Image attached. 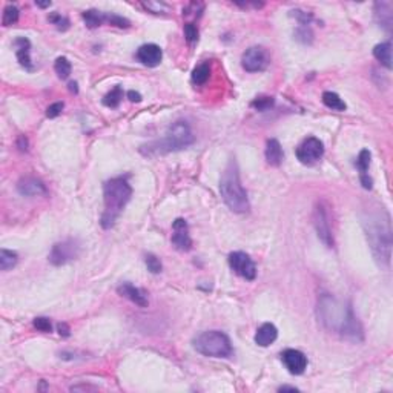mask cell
<instances>
[{
	"instance_id": "1",
	"label": "cell",
	"mask_w": 393,
	"mask_h": 393,
	"mask_svg": "<svg viewBox=\"0 0 393 393\" xmlns=\"http://www.w3.org/2000/svg\"><path fill=\"white\" fill-rule=\"evenodd\" d=\"M318 319L324 329L338 333L343 338L361 343L364 335L358 318L355 316L350 304H343L329 294H323L318 298Z\"/></svg>"
},
{
	"instance_id": "2",
	"label": "cell",
	"mask_w": 393,
	"mask_h": 393,
	"mask_svg": "<svg viewBox=\"0 0 393 393\" xmlns=\"http://www.w3.org/2000/svg\"><path fill=\"white\" fill-rule=\"evenodd\" d=\"M369 244L372 252L379 264H390V252H391V229L390 218L387 213L381 212L379 215H369L367 220L363 221Z\"/></svg>"
},
{
	"instance_id": "3",
	"label": "cell",
	"mask_w": 393,
	"mask_h": 393,
	"mask_svg": "<svg viewBox=\"0 0 393 393\" xmlns=\"http://www.w3.org/2000/svg\"><path fill=\"white\" fill-rule=\"evenodd\" d=\"M132 189L126 178L117 177L104 183L103 197H104V212L101 215V226L109 229L114 226L116 220L131 200Z\"/></svg>"
},
{
	"instance_id": "4",
	"label": "cell",
	"mask_w": 393,
	"mask_h": 393,
	"mask_svg": "<svg viewBox=\"0 0 393 393\" xmlns=\"http://www.w3.org/2000/svg\"><path fill=\"white\" fill-rule=\"evenodd\" d=\"M220 192L224 200V203L228 204V207L237 213H244L249 210V198L247 194L240 182V174H238V166L232 160L228 167L224 169L221 182H220Z\"/></svg>"
},
{
	"instance_id": "5",
	"label": "cell",
	"mask_w": 393,
	"mask_h": 393,
	"mask_svg": "<svg viewBox=\"0 0 393 393\" xmlns=\"http://www.w3.org/2000/svg\"><path fill=\"white\" fill-rule=\"evenodd\" d=\"M194 141H195V137L191 131V126L186 122L180 120V122H175L169 129H167L166 135L161 140H158L149 146H145V148H148L146 154H166V152H175V151L186 149Z\"/></svg>"
},
{
	"instance_id": "6",
	"label": "cell",
	"mask_w": 393,
	"mask_h": 393,
	"mask_svg": "<svg viewBox=\"0 0 393 393\" xmlns=\"http://www.w3.org/2000/svg\"><path fill=\"white\" fill-rule=\"evenodd\" d=\"M192 344L198 353L210 358H228L234 352L229 336L220 330L201 332L194 338Z\"/></svg>"
},
{
	"instance_id": "7",
	"label": "cell",
	"mask_w": 393,
	"mask_h": 393,
	"mask_svg": "<svg viewBox=\"0 0 393 393\" xmlns=\"http://www.w3.org/2000/svg\"><path fill=\"white\" fill-rule=\"evenodd\" d=\"M270 63V55L263 46H251L244 51L241 57V66L247 73H260L264 71Z\"/></svg>"
},
{
	"instance_id": "8",
	"label": "cell",
	"mask_w": 393,
	"mask_h": 393,
	"mask_svg": "<svg viewBox=\"0 0 393 393\" xmlns=\"http://www.w3.org/2000/svg\"><path fill=\"white\" fill-rule=\"evenodd\" d=\"M79 254H80L79 243L76 240H65L52 246L49 252V263L54 266H62L71 260H76Z\"/></svg>"
},
{
	"instance_id": "9",
	"label": "cell",
	"mask_w": 393,
	"mask_h": 393,
	"mask_svg": "<svg viewBox=\"0 0 393 393\" xmlns=\"http://www.w3.org/2000/svg\"><path fill=\"white\" fill-rule=\"evenodd\" d=\"M324 155V145L316 137L306 138L298 148H297V158L303 164H315L321 157Z\"/></svg>"
},
{
	"instance_id": "10",
	"label": "cell",
	"mask_w": 393,
	"mask_h": 393,
	"mask_svg": "<svg viewBox=\"0 0 393 393\" xmlns=\"http://www.w3.org/2000/svg\"><path fill=\"white\" fill-rule=\"evenodd\" d=\"M313 226L316 229V234L319 240L327 246L333 247V234L330 229V221H329V213L324 204L318 203L313 209Z\"/></svg>"
},
{
	"instance_id": "11",
	"label": "cell",
	"mask_w": 393,
	"mask_h": 393,
	"mask_svg": "<svg viewBox=\"0 0 393 393\" xmlns=\"http://www.w3.org/2000/svg\"><path fill=\"white\" fill-rule=\"evenodd\" d=\"M229 266L231 269L247 281H254L257 278V267L252 258L244 252H232L229 255Z\"/></svg>"
},
{
	"instance_id": "12",
	"label": "cell",
	"mask_w": 393,
	"mask_h": 393,
	"mask_svg": "<svg viewBox=\"0 0 393 393\" xmlns=\"http://www.w3.org/2000/svg\"><path fill=\"white\" fill-rule=\"evenodd\" d=\"M172 244L177 251L182 252H188L192 247V240L189 235V228H188V223L183 218H177L172 224Z\"/></svg>"
},
{
	"instance_id": "13",
	"label": "cell",
	"mask_w": 393,
	"mask_h": 393,
	"mask_svg": "<svg viewBox=\"0 0 393 393\" xmlns=\"http://www.w3.org/2000/svg\"><path fill=\"white\" fill-rule=\"evenodd\" d=\"M281 360L286 366V369L292 375H301L307 369V356L297 350V349H288L281 353Z\"/></svg>"
},
{
	"instance_id": "14",
	"label": "cell",
	"mask_w": 393,
	"mask_h": 393,
	"mask_svg": "<svg viewBox=\"0 0 393 393\" xmlns=\"http://www.w3.org/2000/svg\"><path fill=\"white\" fill-rule=\"evenodd\" d=\"M137 59L138 62H141L145 66L154 68L158 66L161 59H163V51L158 45L155 43H148L143 45L137 49Z\"/></svg>"
},
{
	"instance_id": "15",
	"label": "cell",
	"mask_w": 393,
	"mask_h": 393,
	"mask_svg": "<svg viewBox=\"0 0 393 393\" xmlns=\"http://www.w3.org/2000/svg\"><path fill=\"white\" fill-rule=\"evenodd\" d=\"M17 191L25 197H39L46 194V188L43 182L34 178V177H25L17 183Z\"/></svg>"
},
{
	"instance_id": "16",
	"label": "cell",
	"mask_w": 393,
	"mask_h": 393,
	"mask_svg": "<svg viewBox=\"0 0 393 393\" xmlns=\"http://www.w3.org/2000/svg\"><path fill=\"white\" fill-rule=\"evenodd\" d=\"M117 291H119V294H120L122 297L128 298L129 301H132L134 304H137V306H140V307H146L148 303H149L146 292L141 291V289H138V288H135V286L131 284V283H123L122 286H119Z\"/></svg>"
},
{
	"instance_id": "17",
	"label": "cell",
	"mask_w": 393,
	"mask_h": 393,
	"mask_svg": "<svg viewBox=\"0 0 393 393\" xmlns=\"http://www.w3.org/2000/svg\"><path fill=\"white\" fill-rule=\"evenodd\" d=\"M278 338V329L272 323H264L255 333V343L261 347H267Z\"/></svg>"
},
{
	"instance_id": "18",
	"label": "cell",
	"mask_w": 393,
	"mask_h": 393,
	"mask_svg": "<svg viewBox=\"0 0 393 393\" xmlns=\"http://www.w3.org/2000/svg\"><path fill=\"white\" fill-rule=\"evenodd\" d=\"M283 158H284V154H283L281 145H279L278 140L270 138L266 145V160H267V163L272 164V166H279L283 161Z\"/></svg>"
},
{
	"instance_id": "19",
	"label": "cell",
	"mask_w": 393,
	"mask_h": 393,
	"mask_svg": "<svg viewBox=\"0 0 393 393\" xmlns=\"http://www.w3.org/2000/svg\"><path fill=\"white\" fill-rule=\"evenodd\" d=\"M14 46L17 48V59H19L20 65L28 69H32V63H31V57H29V48H31L29 40L25 37H20L14 42Z\"/></svg>"
},
{
	"instance_id": "20",
	"label": "cell",
	"mask_w": 393,
	"mask_h": 393,
	"mask_svg": "<svg viewBox=\"0 0 393 393\" xmlns=\"http://www.w3.org/2000/svg\"><path fill=\"white\" fill-rule=\"evenodd\" d=\"M375 16H376V20L378 23L385 28V29H390L391 28V7L390 4L387 2H378L375 5Z\"/></svg>"
},
{
	"instance_id": "21",
	"label": "cell",
	"mask_w": 393,
	"mask_h": 393,
	"mask_svg": "<svg viewBox=\"0 0 393 393\" xmlns=\"http://www.w3.org/2000/svg\"><path fill=\"white\" fill-rule=\"evenodd\" d=\"M373 55L378 62H381L387 69H391V45L390 42H384L375 46Z\"/></svg>"
},
{
	"instance_id": "22",
	"label": "cell",
	"mask_w": 393,
	"mask_h": 393,
	"mask_svg": "<svg viewBox=\"0 0 393 393\" xmlns=\"http://www.w3.org/2000/svg\"><path fill=\"white\" fill-rule=\"evenodd\" d=\"M323 103L329 109H333V111H346V108H347L344 100L336 92H332V91H327L323 94Z\"/></svg>"
},
{
	"instance_id": "23",
	"label": "cell",
	"mask_w": 393,
	"mask_h": 393,
	"mask_svg": "<svg viewBox=\"0 0 393 393\" xmlns=\"http://www.w3.org/2000/svg\"><path fill=\"white\" fill-rule=\"evenodd\" d=\"M19 255L17 252L8 251V249H2L0 251V269L2 270H10L17 264Z\"/></svg>"
},
{
	"instance_id": "24",
	"label": "cell",
	"mask_w": 393,
	"mask_h": 393,
	"mask_svg": "<svg viewBox=\"0 0 393 393\" xmlns=\"http://www.w3.org/2000/svg\"><path fill=\"white\" fill-rule=\"evenodd\" d=\"M82 17H83V20H85V23H86L88 28H97V26H100V25L106 20V16L101 14L100 11H95V10L85 11V13L82 14Z\"/></svg>"
},
{
	"instance_id": "25",
	"label": "cell",
	"mask_w": 393,
	"mask_h": 393,
	"mask_svg": "<svg viewBox=\"0 0 393 393\" xmlns=\"http://www.w3.org/2000/svg\"><path fill=\"white\" fill-rule=\"evenodd\" d=\"M122 98H123V89L120 86H116L111 92H108L103 97V104L108 108H117L120 104Z\"/></svg>"
},
{
	"instance_id": "26",
	"label": "cell",
	"mask_w": 393,
	"mask_h": 393,
	"mask_svg": "<svg viewBox=\"0 0 393 393\" xmlns=\"http://www.w3.org/2000/svg\"><path fill=\"white\" fill-rule=\"evenodd\" d=\"M209 76H210V68L207 63H201L198 65L194 73H192V82L195 85H204L207 80H209Z\"/></svg>"
},
{
	"instance_id": "27",
	"label": "cell",
	"mask_w": 393,
	"mask_h": 393,
	"mask_svg": "<svg viewBox=\"0 0 393 393\" xmlns=\"http://www.w3.org/2000/svg\"><path fill=\"white\" fill-rule=\"evenodd\" d=\"M54 69L60 79H68L69 74H71V63L66 57H59L57 60H55Z\"/></svg>"
},
{
	"instance_id": "28",
	"label": "cell",
	"mask_w": 393,
	"mask_h": 393,
	"mask_svg": "<svg viewBox=\"0 0 393 393\" xmlns=\"http://www.w3.org/2000/svg\"><path fill=\"white\" fill-rule=\"evenodd\" d=\"M370 152L367 151V149H363L361 152H360V155H358V160H356V167L360 169V172H361V177H364V175H369L367 174V171H369V166H370Z\"/></svg>"
},
{
	"instance_id": "29",
	"label": "cell",
	"mask_w": 393,
	"mask_h": 393,
	"mask_svg": "<svg viewBox=\"0 0 393 393\" xmlns=\"http://www.w3.org/2000/svg\"><path fill=\"white\" fill-rule=\"evenodd\" d=\"M17 20H19V10H17V7H14V5H8V7L4 10V17H2V23H4V26L14 25Z\"/></svg>"
},
{
	"instance_id": "30",
	"label": "cell",
	"mask_w": 393,
	"mask_h": 393,
	"mask_svg": "<svg viewBox=\"0 0 393 393\" xmlns=\"http://www.w3.org/2000/svg\"><path fill=\"white\" fill-rule=\"evenodd\" d=\"M145 263H146V266H148V270L152 272V273H160L161 269H163L161 261H160L155 255H152V254H148V255H146Z\"/></svg>"
},
{
	"instance_id": "31",
	"label": "cell",
	"mask_w": 393,
	"mask_h": 393,
	"mask_svg": "<svg viewBox=\"0 0 393 393\" xmlns=\"http://www.w3.org/2000/svg\"><path fill=\"white\" fill-rule=\"evenodd\" d=\"M48 19H49V22H51L52 25H55V26H57L59 29H62V31H65V29L69 28V20H68L66 17H63L62 14H59V13L51 14Z\"/></svg>"
},
{
	"instance_id": "32",
	"label": "cell",
	"mask_w": 393,
	"mask_h": 393,
	"mask_svg": "<svg viewBox=\"0 0 393 393\" xmlns=\"http://www.w3.org/2000/svg\"><path fill=\"white\" fill-rule=\"evenodd\" d=\"M252 106L257 111H267L269 108L273 106V98L272 97H258L252 101Z\"/></svg>"
},
{
	"instance_id": "33",
	"label": "cell",
	"mask_w": 393,
	"mask_h": 393,
	"mask_svg": "<svg viewBox=\"0 0 393 393\" xmlns=\"http://www.w3.org/2000/svg\"><path fill=\"white\" fill-rule=\"evenodd\" d=\"M185 37L189 43H194L198 40V29L194 23H186L185 25Z\"/></svg>"
},
{
	"instance_id": "34",
	"label": "cell",
	"mask_w": 393,
	"mask_h": 393,
	"mask_svg": "<svg viewBox=\"0 0 393 393\" xmlns=\"http://www.w3.org/2000/svg\"><path fill=\"white\" fill-rule=\"evenodd\" d=\"M63 106H65V104H63L62 101L52 103V104L48 106V109H46V117H48V119H54V117L60 116L62 111H63Z\"/></svg>"
},
{
	"instance_id": "35",
	"label": "cell",
	"mask_w": 393,
	"mask_h": 393,
	"mask_svg": "<svg viewBox=\"0 0 393 393\" xmlns=\"http://www.w3.org/2000/svg\"><path fill=\"white\" fill-rule=\"evenodd\" d=\"M106 22H109L111 25L114 26H119V28H129V20L120 17V16H116V14H111V16H106Z\"/></svg>"
},
{
	"instance_id": "36",
	"label": "cell",
	"mask_w": 393,
	"mask_h": 393,
	"mask_svg": "<svg viewBox=\"0 0 393 393\" xmlns=\"http://www.w3.org/2000/svg\"><path fill=\"white\" fill-rule=\"evenodd\" d=\"M34 327H35V329H39L40 332H45V333H48V332H51V330H52L51 321H49L48 318H43V316H40V318H35V319H34Z\"/></svg>"
},
{
	"instance_id": "37",
	"label": "cell",
	"mask_w": 393,
	"mask_h": 393,
	"mask_svg": "<svg viewBox=\"0 0 393 393\" xmlns=\"http://www.w3.org/2000/svg\"><path fill=\"white\" fill-rule=\"evenodd\" d=\"M294 13V16L298 19V22L301 23V25H309L310 22H312V14H309V13H304V11H292Z\"/></svg>"
},
{
	"instance_id": "38",
	"label": "cell",
	"mask_w": 393,
	"mask_h": 393,
	"mask_svg": "<svg viewBox=\"0 0 393 393\" xmlns=\"http://www.w3.org/2000/svg\"><path fill=\"white\" fill-rule=\"evenodd\" d=\"M295 37H297V40H300V42H303V43H309L306 37H309V40H312V32H310V29H307V28H300V29L295 32Z\"/></svg>"
},
{
	"instance_id": "39",
	"label": "cell",
	"mask_w": 393,
	"mask_h": 393,
	"mask_svg": "<svg viewBox=\"0 0 393 393\" xmlns=\"http://www.w3.org/2000/svg\"><path fill=\"white\" fill-rule=\"evenodd\" d=\"M143 7L145 8H148V10H152L154 13H160L163 8H166L163 4H154V2H148V4H143Z\"/></svg>"
},
{
	"instance_id": "40",
	"label": "cell",
	"mask_w": 393,
	"mask_h": 393,
	"mask_svg": "<svg viewBox=\"0 0 393 393\" xmlns=\"http://www.w3.org/2000/svg\"><path fill=\"white\" fill-rule=\"evenodd\" d=\"M128 97H129L131 101H137V103L141 101V95H140L138 92H135V91H129V92H128Z\"/></svg>"
},
{
	"instance_id": "41",
	"label": "cell",
	"mask_w": 393,
	"mask_h": 393,
	"mask_svg": "<svg viewBox=\"0 0 393 393\" xmlns=\"http://www.w3.org/2000/svg\"><path fill=\"white\" fill-rule=\"evenodd\" d=\"M17 146H19V149L20 151H26V146H28V141H26V138L22 135V137H19V141H17Z\"/></svg>"
},
{
	"instance_id": "42",
	"label": "cell",
	"mask_w": 393,
	"mask_h": 393,
	"mask_svg": "<svg viewBox=\"0 0 393 393\" xmlns=\"http://www.w3.org/2000/svg\"><path fill=\"white\" fill-rule=\"evenodd\" d=\"M59 333L63 336H69V329L66 324H59Z\"/></svg>"
},
{
	"instance_id": "43",
	"label": "cell",
	"mask_w": 393,
	"mask_h": 393,
	"mask_svg": "<svg viewBox=\"0 0 393 393\" xmlns=\"http://www.w3.org/2000/svg\"><path fill=\"white\" fill-rule=\"evenodd\" d=\"M284 390H292V391H297L298 388H295V387H289V385H283V387H279V391H284Z\"/></svg>"
},
{
	"instance_id": "44",
	"label": "cell",
	"mask_w": 393,
	"mask_h": 393,
	"mask_svg": "<svg viewBox=\"0 0 393 393\" xmlns=\"http://www.w3.org/2000/svg\"><path fill=\"white\" fill-rule=\"evenodd\" d=\"M69 89H71L73 92H77V83H76V82H71V83H69Z\"/></svg>"
},
{
	"instance_id": "45",
	"label": "cell",
	"mask_w": 393,
	"mask_h": 393,
	"mask_svg": "<svg viewBox=\"0 0 393 393\" xmlns=\"http://www.w3.org/2000/svg\"><path fill=\"white\" fill-rule=\"evenodd\" d=\"M49 5H51V2H45V4L37 2V7H40V8H46V7H49Z\"/></svg>"
}]
</instances>
